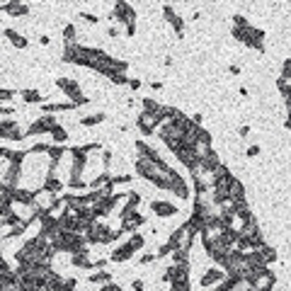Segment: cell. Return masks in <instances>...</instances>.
Here are the masks:
<instances>
[{
    "mask_svg": "<svg viewBox=\"0 0 291 291\" xmlns=\"http://www.w3.org/2000/svg\"><path fill=\"white\" fill-rule=\"evenodd\" d=\"M102 146L100 143H88V146H76L70 153H73V168H70V179H68V187L70 190H85L88 185L80 179V175H83V170H85V165H88V153H92V151H100Z\"/></svg>",
    "mask_w": 291,
    "mask_h": 291,
    "instance_id": "6da1fadb",
    "label": "cell"
},
{
    "mask_svg": "<svg viewBox=\"0 0 291 291\" xmlns=\"http://www.w3.org/2000/svg\"><path fill=\"white\" fill-rule=\"evenodd\" d=\"M233 39H238L240 44L250 46V49H255L260 54H265V32L258 29V27H252V24H247L243 29H235L233 27Z\"/></svg>",
    "mask_w": 291,
    "mask_h": 291,
    "instance_id": "7a4b0ae2",
    "label": "cell"
},
{
    "mask_svg": "<svg viewBox=\"0 0 291 291\" xmlns=\"http://www.w3.org/2000/svg\"><path fill=\"white\" fill-rule=\"evenodd\" d=\"M194 235H197V231H194L190 226V221H187V224H182L175 233L170 235L168 245L172 247V250H185V252H190L192 245H194Z\"/></svg>",
    "mask_w": 291,
    "mask_h": 291,
    "instance_id": "3957f363",
    "label": "cell"
},
{
    "mask_svg": "<svg viewBox=\"0 0 291 291\" xmlns=\"http://www.w3.org/2000/svg\"><path fill=\"white\" fill-rule=\"evenodd\" d=\"M56 85L63 92H66V97H70V102L78 107V104H88L90 102V97H85L83 95V90H80V85H78V80H73V78H56Z\"/></svg>",
    "mask_w": 291,
    "mask_h": 291,
    "instance_id": "277c9868",
    "label": "cell"
},
{
    "mask_svg": "<svg viewBox=\"0 0 291 291\" xmlns=\"http://www.w3.org/2000/svg\"><path fill=\"white\" fill-rule=\"evenodd\" d=\"M165 110V107H163ZM165 122V114H148V112H141L138 117H136V126L141 129V134L151 136L156 134V129L160 126V124Z\"/></svg>",
    "mask_w": 291,
    "mask_h": 291,
    "instance_id": "5b68a950",
    "label": "cell"
},
{
    "mask_svg": "<svg viewBox=\"0 0 291 291\" xmlns=\"http://www.w3.org/2000/svg\"><path fill=\"white\" fill-rule=\"evenodd\" d=\"M56 124H58V119L54 117V114H44V117H39V119H37V122H34L32 126L27 129L24 138H27V136H42V134H49V131H51V129H54Z\"/></svg>",
    "mask_w": 291,
    "mask_h": 291,
    "instance_id": "8992f818",
    "label": "cell"
},
{
    "mask_svg": "<svg viewBox=\"0 0 291 291\" xmlns=\"http://www.w3.org/2000/svg\"><path fill=\"white\" fill-rule=\"evenodd\" d=\"M112 17L119 24H126V27H129V24H136V10L131 5H126V3H117V5H114Z\"/></svg>",
    "mask_w": 291,
    "mask_h": 291,
    "instance_id": "52a82bcc",
    "label": "cell"
},
{
    "mask_svg": "<svg viewBox=\"0 0 291 291\" xmlns=\"http://www.w3.org/2000/svg\"><path fill=\"white\" fill-rule=\"evenodd\" d=\"M163 279L172 284V281H190V265H170L165 269V277Z\"/></svg>",
    "mask_w": 291,
    "mask_h": 291,
    "instance_id": "ba28073f",
    "label": "cell"
},
{
    "mask_svg": "<svg viewBox=\"0 0 291 291\" xmlns=\"http://www.w3.org/2000/svg\"><path fill=\"white\" fill-rule=\"evenodd\" d=\"M146 224V216H141L138 211H131L129 216H124L122 219V233H136V228H141Z\"/></svg>",
    "mask_w": 291,
    "mask_h": 291,
    "instance_id": "9c48e42d",
    "label": "cell"
},
{
    "mask_svg": "<svg viewBox=\"0 0 291 291\" xmlns=\"http://www.w3.org/2000/svg\"><path fill=\"white\" fill-rule=\"evenodd\" d=\"M163 15H165V20L170 22V27L175 29V34H177L179 39H182V37H185V20H182L177 12L170 8V5H165V8H163Z\"/></svg>",
    "mask_w": 291,
    "mask_h": 291,
    "instance_id": "30bf717a",
    "label": "cell"
},
{
    "mask_svg": "<svg viewBox=\"0 0 291 291\" xmlns=\"http://www.w3.org/2000/svg\"><path fill=\"white\" fill-rule=\"evenodd\" d=\"M70 265L80 269H92V260H90V250L88 247H80L76 252H70Z\"/></svg>",
    "mask_w": 291,
    "mask_h": 291,
    "instance_id": "8fae6325",
    "label": "cell"
},
{
    "mask_svg": "<svg viewBox=\"0 0 291 291\" xmlns=\"http://www.w3.org/2000/svg\"><path fill=\"white\" fill-rule=\"evenodd\" d=\"M224 279H226V272H224V269L211 267V269H206V272L202 274V286H204V289H209V286H216V284H221Z\"/></svg>",
    "mask_w": 291,
    "mask_h": 291,
    "instance_id": "7c38bea8",
    "label": "cell"
},
{
    "mask_svg": "<svg viewBox=\"0 0 291 291\" xmlns=\"http://www.w3.org/2000/svg\"><path fill=\"white\" fill-rule=\"evenodd\" d=\"M170 192H175L179 199H190V187H187V182L182 179V175H172L170 177Z\"/></svg>",
    "mask_w": 291,
    "mask_h": 291,
    "instance_id": "4fadbf2b",
    "label": "cell"
},
{
    "mask_svg": "<svg viewBox=\"0 0 291 291\" xmlns=\"http://www.w3.org/2000/svg\"><path fill=\"white\" fill-rule=\"evenodd\" d=\"M228 197L233 202H243L245 199V187H243V182L238 177H231V182H228Z\"/></svg>",
    "mask_w": 291,
    "mask_h": 291,
    "instance_id": "5bb4252c",
    "label": "cell"
},
{
    "mask_svg": "<svg viewBox=\"0 0 291 291\" xmlns=\"http://www.w3.org/2000/svg\"><path fill=\"white\" fill-rule=\"evenodd\" d=\"M151 211L156 213V216H163V219H168L172 213H177V206L170 202H153L151 204Z\"/></svg>",
    "mask_w": 291,
    "mask_h": 291,
    "instance_id": "9a60e30c",
    "label": "cell"
},
{
    "mask_svg": "<svg viewBox=\"0 0 291 291\" xmlns=\"http://www.w3.org/2000/svg\"><path fill=\"white\" fill-rule=\"evenodd\" d=\"M42 190L49 192V194H54V197H61V192H63V182H61L56 175H46L44 187H42Z\"/></svg>",
    "mask_w": 291,
    "mask_h": 291,
    "instance_id": "2e32d148",
    "label": "cell"
},
{
    "mask_svg": "<svg viewBox=\"0 0 291 291\" xmlns=\"http://www.w3.org/2000/svg\"><path fill=\"white\" fill-rule=\"evenodd\" d=\"M134 252H136V250L129 245V243H126V245H119L112 255H110V262H126V260L134 258Z\"/></svg>",
    "mask_w": 291,
    "mask_h": 291,
    "instance_id": "e0dca14e",
    "label": "cell"
},
{
    "mask_svg": "<svg viewBox=\"0 0 291 291\" xmlns=\"http://www.w3.org/2000/svg\"><path fill=\"white\" fill-rule=\"evenodd\" d=\"M141 204V194H136V192H129L126 194V204L122 206V211H119V219H124V216H129L131 211H136V206Z\"/></svg>",
    "mask_w": 291,
    "mask_h": 291,
    "instance_id": "ac0fdd59",
    "label": "cell"
},
{
    "mask_svg": "<svg viewBox=\"0 0 291 291\" xmlns=\"http://www.w3.org/2000/svg\"><path fill=\"white\" fill-rule=\"evenodd\" d=\"M44 114H54V112H70V110H76V104L73 102H46L44 107Z\"/></svg>",
    "mask_w": 291,
    "mask_h": 291,
    "instance_id": "d6986e66",
    "label": "cell"
},
{
    "mask_svg": "<svg viewBox=\"0 0 291 291\" xmlns=\"http://www.w3.org/2000/svg\"><path fill=\"white\" fill-rule=\"evenodd\" d=\"M49 134H51V138L56 141V146H63V143L68 141V131L63 129V126H61V124H56V126H54Z\"/></svg>",
    "mask_w": 291,
    "mask_h": 291,
    "instance_id": "ffe728a7",
    "label": "cell"
},
{
    "mask_svg": "<svg viewBox=\"0 0 291 291\" xmlns=\"http://www.w3.org/2000/svg\"><path fill=\"white\" fill-rule=\"evenodd\" d=\"M5 37L12 42V46H17V49H24L27 46V39H24L20 32H15V29H5Z\"/></svg>",
    "mask_w": 291,
    "mask_h": 291,
    "instance_id": "44dd1931",
    "label": "cell"
},
{
    "mask_svg": "<svg viewBox=\"0 0 291 291\" xmlns=\"http://www.w3.org/2000/svg\"><path fill=\"white\" fill-rule=\"evenodd\" d=\"M260 255H262V260H265V265H272V262H277V250L272 245H262L260 247Z\"/></svg>",
    "mask_w": 291,
    "mask_h": 291,
    "instance_id": "7402d4cb",
    "label": "cell"
},
{
    "mask_svg": "<svg viewBox=\"0 0 291 291\" xmlns=\"http://www.w3.org/2000/svg\"><path fill=\"white\" fill-rule=\"evenodd\" d=\"M27 104H37V102H44V97H42V92L39 90H24L22 95H20Z\"/></svg>",
    "mask_w": 291,
    "mask_h": 291,
    "instance_id": "603a6c76",
    "label": "cell"
},
{
    "mask_svg": "<svg viewBox=\"0 0 291 291\" xmlns=\"http://www.w3.org/2000/svg\"><path fill=\"white\" fill-rule=\"evenodd\" d=\"M110 177H112L110 172H102V175H97V177H95V179H92V182H90V190H92V192L102 190L104 185H110Z\"/></svg>",
    "mask_w": 291,
    "mask_h": 291,
    "instance_id": "cb8c5ba5",
    "label": "cell"
},
{
    "mask_svg": "<svg viewBox=\"0 0 291 291\" xmlns=\"http://www.w3.org/2000/svg\"><path fill=\"white\" fill-rule=\"evenodd\" d=\"M76 37H78V34H76V27H73V24H66V29H63V42H66V49H68V46L78 44V42H76Z\"/></svg>",
    "mask_w": 291,
    "mask_h": 291,
    "instance_id": "d4e9b609",
    "label": "cell"
},
{
    "mask_svg": "<svg viewBox=\"0 0 291 291\" xmlns=\"http://www.w3.org/2000/svg\"><path fill=\"white\" fill-rule=\"evenodd\" d=\"M46 153H49V158H51V163H61V158H63V153H66V148H63V146H49V151H46Z\"/></svg>",
    "mask_w": 291,
    "mask_h": 291,
    "instance_id": "484cf974",
    "label": "cell"
},
{
    "mask_svg": "<svg viewBox=\"0 0 291 291\" xmlns=\"http://www.w3.org/2000/svg\"><path fill=\"white\" fill-rule=\"evenodd\" d=\"M88 279L92 281V284H110V281H112V274H110V272H92Z\"/></svg>",
    "mask_w": 291,
    "mask_h": 291,
    "instance_id": "4316f807",
    "label": "cell"
},
{
    "mask_svg": "<svg viewBox=\"0 0 291 291\" xmlns=\"http://www.w3.org/2000/svg\"><path fill=\"white\" fill-rule=\"evenodd\" d=\"M143 112H148V114H163V104H158L156 100L146 97V100H143Z\"/></svg>",
    "mask_w": 291,
    "mask_h": 291,
    "instance_id": "83f0119b",
    "label": "cell"
},
{
    "mask_svg": "<svg viewBox=\"0 0 291 291\" xmlns=\"http://www.w3.org/2000/svg\"><path fill=\"white\" fill-rule=\"evenodd\" d=\"M104 122V114H90V117H83L80 119V126H97V124Z\"/></svg>",
    "mask_w": 291,
    "mask_h": 291,
    "instance_id": "f1b7e54d",
    "label": "cell"
},
{
    "mask_svg": "<svg viewBox=\"0 0 291 291\" xmlns=\"http://www.w3.org/2000/svg\"><path fill=\"white\" fill-rule=\"evenodd\" d=\"M0 12H10V15H29V8L27 5H5V8H0Z\"/></svg>",
    "mask_w": 291,
    "mask_h": 291,
    "instance_id": "f546056e",
    "label": "cell"
},
{
    "mask_svg": "<svg viewBox=\"0 0 291 291\" xmlns=\"http://www.w3.org/2000/svg\"><path fill=\"white\" fill-rule=\"evenodd\" d=\"M281 80H286V83H291V58H284V63H281Z\"/></svg>",
    "mask_w": 291,
    "mask_h": 291,
    "instance_id": "4dcf8cb0",
    "label": "cell"
},
{
    "mask_svg": "<svg viewBox=\"0 0 291 291\" xmlns=\"http://www.w3.org/2000/svg\"><path fill=\"white\" fill-rule=\"evenodd\" d=\"M143 243H146V240H143V235H141V233H134V235H131V240H129V245L134 247V250H141Z\"/></svg>",
    "mask_w": 291,
    "mask_h": 291,
    "instance_id": "1f68e13d",
    "label": "cell"
},
{
    "mask_svg": "<svg viewBox=\"0 0 291 291\" xmlns=\"http://www.w3.org/2000/svg\"><path fill=\"white\" fill-rule=\"evenodd\" d=\"M126 182H131V175H112L110 177V185H126Z\"/></svg>",
    "mask_w": 291,
    "mask_h": 291,
    "instance_id": "d6a6232c",
    "label": "cell"
},
{
    "mask_svg": "<svg viewBox=\"0 0 291 291\" xmlns=\"http://www.w3.org/2000/svg\"><path fill=\"white\" fill-rule=\"evenodd\" d=\"M170 291H192V286H190V281H172Z\"/></svg>",
    "mask_w": 291,
    "mask_h": 291,
    "instance_id": "836d02e7",
    "label": "cell"
},
{
    "mask_svg": "<svg viewBox=\"0 0 291 291\" xmlns=\"http://www.w3.org/2000/svg\"><path fill=\"white\" fill-rule=\"evenodd\" d=\"M102 163H104V172H110V168H112V151L102 153Z\"/></svg>",
    "mask_w": 291,
    "mask_h": 291,
    "instance_id": "e575fe53",
    "label": "cell"
},
{
    "mask_svg": "<svg viewBox=\"0 0 291 291\" xmlns=\"http://www.w3.org/2000/svg\"><path fill=\"white\" fill-rule=\"evenodd\" d=\"M170 252H172V247H170L168 243H165V245H160V247H158V252H156V260H158V258H168Z\"/></svg>",
    "mask_w": 291,
    "mask_h": 291,
    "instance_id": "d590c367",
    "label": "cell"
},
{
    "mask_svg": "<svg viewBox=\"0 0 291 291\" xmlns=\"http://www.w3.org/2000/svg\"><path fill=\"white\" fill-rule=\"evenodd\" d=\"M80 17H83V20H85V22H90V24H97V22H100V20H97V17H95V15H88V12H83V15H80Z\"/></svg>",
    "mask_w": 291,
    "mask_h": 291,
    "instance_id": "8d00e7d4",
    "label": "cell"
},
{
    "mask_svg": "<svg viewBox=\"0 0 291 291\" xmlns=\"http://www.w3.org/2000/svg\"><path fill=\"white\" fill-rule=\"evenodd\" d=\"M100 291H122V286H119V284H112V281H110V284H104V286H102Z\"/></svg>",
    "mask_w": 291,
    "mask_h": 291,
    "instance_id": "74e56055",
    "label": "cell"
},
{
    "mask_svg": "<svg viewBox=\"0 0 291 291\" xmlns=\"http://www.w3.org/2000/svg\"><path fill=\"white\" fill-rule=\"evenodd\" d=\"M46 151H49V146H46V143H37L32 148V153H46Z\"/></svg>",
    "mask_w": 291,
    "mask_h": 291,
    "instance_id": "f35d334b",
    "label": "cell"
},
{
    "mask_svg": "<svg viewBox=\"0 0 291 291\" xmlns=\"http://www.w3.org/2000/svg\"><path fill=\"white\" fill-rule=\"evenodd\" d=\"M153 260H156V252H148V255L141 258V265H148V262H153Z\"/></svg>",
    "mask_w": 291,
    "mask_h": 291,
    "instance_id": "ab89813d",
    "label": "cell"
},
{
    "mask_svg": "<svg viewBox=\"0 0 291 291\" xmlns=\"http://www.w3.org/2000/svg\"><path fill=\"white\" fill-rule=\"evenodd\" d=\"M131 286H134V291H143V279H134V284H131Z\"/></svg>",
    "mask_w": 291,
    "mask_h": 291,
    "instance_id": "60d3db41",
    "label": "cell"
},
{
    "mask_svg": "<svg viewBox=\"0 0 291 291\" xmlns=\"http://www.w3.org/2000/svg\"><path fill=\"white\" fill-rule=\"evenodd\" d=\"M129 88L138 90V88H141V80H138V78H129Z\"/></svg>",
    "mask_w": 291,
    "mask_h": 291,
    "instance_id": "b9f144b4",
    "label": "cell"
},
{
    "mask_svg": "<svg viewBox=\"0 0 291 291\" xmlns=\"http://www.w3.org/2000/svg\"><path fill=\"white\" fill-rule=\"evenodd\" d=\"M260 153V146H250V148H247V156L252 158V156H258Z\"/></svg>",
    "mask_w": 291,
    "mask_h": 291,
    "instance_id": "7bdbcfd3",
    "label": "cell"
},
{
    "mask_svg": "<svg viewBox=\"0 0 291 291\" xmlns=\"http://www.w3.org/2000/svg\"><path fill=\"white\" fill-rule=\"evenodd\" d=\"M228 73H233V76H238V73H240V68H238V66H228Z\"/></svg>",
    "mask_w": 291,
    "mask_h": 291,
    "instance_id": "ee69618b",
    "label": "cell"
},
{
    "mask_svg": "<svg viewBox=\"0 0 291 291\" xmlns=\"http://www.w3.org/2000/svg\"><path fill=\"white\" fill-rule=\"evenodd\" d=\"M107 34H110V37H117V34H119V29H117V27H110V29H107Z\"/></svg>",
    "mask_w": 291,
    "mask_h": 291,
    "instance_id": "f6af8a7d",
    "label": "cell"
},
{
    "mask_svg": "<svg viewBox=\"0 0 291 291\" xmlns=\"http://www.w3.org/2000/svg\"><path fill=\"white\" fill-rule=\"evenodd\" d=\"M250 134V126H240V136H247Z\"/></svg>",
    "mask_w": 291,
    "mask_h": 291,
    "instance_id": "bcb514c9",
    "label": "cell"
}]
</instances>
